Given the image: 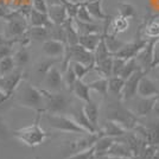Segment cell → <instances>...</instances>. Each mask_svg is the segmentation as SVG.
<instances>
[{
	"mask_svg": "<svg viewBox=\"0 0 159 159\" xmlns=\"http://www.w3.org/2000/svg\"><path fill=\"white\" fill-rule=\"evenodd\" d=\"M158 99V96L154 98H140L137 102V108H135V114L138 116H146L150 112L153 111V106L156 103V101Z\"/></svg>",
	"mask_w": 159,
	"mask_h": 159,
	"instance_id": "603a6c76",
	"label": "cell"
},
{
	"mask_svg": "<svg viewBox=\"0 0 159 159\" xmlns=\"http://www.w3.org/2000/svg\"><path fill=\"white\" fill-rule=\"evenodd\" d=\"M125 87V79L121 76H112L108 79V90L113 96L121 99V94Z\"/></svg>",
	"mask_w": 159,
	"mask_h": 159,
	"instance_id": "83f0119b",
	"label": "cell"
},
{
	"mask_svg": "<svg viewBox=\"0 0 159 159\" xmlns=\"http://www.w3.org/2000/svg\"><path fill=\"white\" fill-rule=\"evenodd\" d=\"M128 26H129L128 19L121 17V16L113 18L109 23V29H112V33H114V34L125 32V31H127Z\"/></svg>",
	"mask_w": 159,
	"mask_h": 159,
	"instance_id": "f546056e",
	"label": "cell"
},
{
	"mask_svg": "<svg viewBox=\"0 0 159 159\" xmlns=\"http://www.w3.org/2000/svg\"><path fill=\"white\" fill-rule=\"evenodd\" d=\"M57 61H62V60H57V58H49L47 61H43V62H40L39 64L37 66V73L39 74V75H43V76H45L48 74V71L55 66L56 64V62Z\"/></svg>",
	"mask_w": 159,
	"mask_h": 159,
	"instance_id": "7bdbcfd3",
	"label": "cell"
},
{
	"mask_svg": "<svg viewBox=\"0 0 159 159\" xmlns=\"http://www.w3.org/2000/svg\"><path fill=\"white\" fill-rule=\"evenodd\" d=\"M6 19L7 21L5 36L8 39H12L14 40V43H17V40L29 31V29H30L29 27V21L18 11H16L13 13L11 12Z\"/></svg>",
	"mask_w": 159,
	"mask_h": 159,
	"instance_id": "5b68a950",
	"label": "cell"
},
{
	"mask_svg": "<svg viewBox=\"0 0 159 159\" xmlns=\"http://www.w3.org/2000/svg\"><path fill=\"white\" fill-rule=\"evenodd\" d=\"M138 118L139 116L135 113L124 107L121 103H114L112 106H109L107 111V119L120 124L127 131L133 129L138 125Z\"/></svg>",
	"mask_w": 159,
	"mask_h": 159,
	"instance_id": "277c9868",
	"label": "cell"
},
{
	"mask_svg": "<svg viewBox=\"0 0 159 159\" xmlns=\"http://www.w3.org/2000/svg\"><path fill=\"white\" fill-rule=\"evenodd\" d=\"M102 33H90V34H81L80 36L79 44L82 45L83 48H86L87 50L94 52L96 50L98 45L100 44V42L102 39Z\"/></svg>",
	"mask_w": 159,
	"mask_h": 159,
	"instance_id": "ac0fdd59",
	"label": "cell"
},
{
	"mask_svg": "<svg viewBox=\"0 0 159 159\" xmlns=\"http://www.w3.org/2000/svg\"><path fill=\"white\" fill-rule=\"evenodd\" d=\"M83 2L86 4L89 13L93 16V18L95 20L106 21L108 19H112L111 16H108L107 13L103 12V10H102V0H84Z\"/></svg>",
	"mask_w": 159,
	"mask_h": 159,
	"instance_id": "2e32d148",
	"label": "cell"
},
{
	"mask_svg": "<svg viewBox=\"0 0 159 159\" xmlns=\"http://www.w3.org/2000/svg\"><path fill=\"white\" fill-rule=\"evenodd\" d=\"M83 108V112L87 115V118L89 119V121L93 124V126L100 132V127H99V118H100V113H99V106L94 102L93 100L86 102Z\"/></svg>",
	"mask_w": 159,
	"mask_h": 159,
	"instance_id": "7402d4cb",
	"label": "cell"
},
{
	"mask_svg": "<svg viewBox=\"0 0 159 159\" xmlns=\"http://www.w3.org/2000/svg\"><path fill=\"white\" fill-rule=\"evenodd\" d=\"M29 33L32 40L45 42L50 39V30L47 26H30Z\"/></svg>",
	"mask_w": 159,
	"mask_h": 159,
	"instance_id": "f1b7e54d",
	"label": "cell"
},
{
	"mask_svg": "<svg viewBox=\"0 0 159 159\" xmlns=\"http://www.w3.org/2000/svg\"><path fill=\"white\" fill-rule=\"evenodd\" d=\"M64 26V30H66V45H76L79 44L80 40V33L77 31V29L75 26V23H74V19H69L66 20V23L63 24Z\"/></svg>",
	"mask_w": 159,
	"mask_h": 159,
	"instance_id": "484cf974",
	"label": "cell"
},
{
	"mask_svg": "<svg viewBox=\"0 0 159 159\" xmlns=\"http://www.w3.org/2000/svg\"><path fill=\"white\" fill-rule=\"evenodd\" d=\"M159 66V38H156L153 44V61L152 68Z\"/></svg>",
	"mask_w": 159,
	"mask_h": 159,
	"instance_id": "c3c4849f",
	"label": "cell"
},
{
	"mask_svg": "<svg viewBox=\"0 0 159 159\" xmlns=\"http://www.w3.org/2000/svg\"><path fill=\"white\" fill-rule=\"evenodd\" d=\"M27 21H29V25L30 26L50 27L51 24H52L50 18H49V16H48V13H43V12H39V11H36L34 8L31 10L30 16L27 18Z\"/></svg>",
	"mask_w": 159,
	"mask_h": 159,
	"instance_id": "d6986e66",
	"label": "cell"
},
{
	"mask_svg": "<svg viewBox=\"0 0 159 159\" xmlns=\"http://www.w3.org/2000/svg\"><path fill=\"white\" fill-rule=\"evenodd\" d=\"M75 19H79L81 21H86V23H95V19L93 18V16L89 13L86 4L83 1H81V6H80L79 12H77V16H76Z\"/></svg>",
	"mask_w": 159,
	"mask_h": 159,
	"instance_id": "60d3db41",
	"label": "cell"
},
{
	"mask_svg": "<svg viewBox=\"0 0 159 159\" xmlns=\"http://www.w3.org/2000/svg\"><path fill=\"white\" fill-rule=\"evenodd\" d=\"M12 45L13 44H6L4 47H0V61L12 56Z\"/></svg>",
	"mask_w": 159,
	"mask_h": 159,
	"instance_id": "681fc988",
	"label": "cell"
},
{
	"mask_svg": "<svg viewBox=\"0 0 159 159\" xmlns=\"http://www.w3.org/2000/svg\"><path fill=\"white\" fill-rule=\"evenodd\" d=\"M45 120L49 124V126L55 131L63 133H73V134H80L83 135L87 134V131H84L79 124L70 116L66 114H52V113H45Z\"/></svg>",
	"mask_w": 159,
	"mask_h": 159,
	"instance_id": "7a4b0ae2",
	"label": "cell"
},
{
	"mask_svg": "<svg viewBox=\"0 0 159 159\" xmlns=\"http://www.w3.org/2000/svg\"><path fill=\"white\" fill-rule=\"evenodd\" d=\"M77 80L79 79H77L76 74H75V71H74L73 66H71V64H69L68 68L63 71V81H64V84L66 86V88H68L70 92H71L74 84L76 83Z\"/></svg>",
	"mask_w": 159,
	"mask_h": 159,
	"instance_id": "8d00e7d4",
	"label": "cell"
},
{
	"mask_svg": "<svg viewBox=\"0 0 159 159\" xmlns=\"http://www.w3.org/2000/svg\"><path fill=\"white\" fill-rule=\"evenodd\" d=\"M150 39H143V38H137V39L132 42V43H126L122 49L119 52H116L115 57H121L124 60H129V58H135L138 56V53L146 47V44L148 43Z\"/></svg>",
	"mask_w": 159,
	"mask_h": 159,
	"instance_id": "9c48e42d",
	"label": "cell"
},
{
	"mask_svg": "<svg viewBox=\"0 0 159 159\" xmlns=\"http://www.w3.org/2000/svg\"><path fill=\"white\" fill-rule=\"evenodd\" d=\"M156 38H151L146 47L138 53L135 57L137 62L139 64L140 69H143L145 73H148L150 69H152V61H153V44H154Z\"/></svg>",
	"mask_w": 159,
	"mask_h": 159,
	"instance_id": "8fae6325",
	"label": "cell"
},
{
	"mask_svg": "<svg viewBox=\"0 0 159 159\" xmlns=\"http://www.w3.org/2000/svg\"><path fill=\"white\" fill-rule=\"evenodd\" d=\"M24 76L25 74L21 71V69L17 68L12 73L7 74L5 76H0V88L12 96L14 92L24 82Z\"/></svg>",
	"mask_w": 159,
	"mask_h": 159,
	"instance_id": "52a82bcc",
	"label": "cell"
},
{
	"mask_svg": "<svg viewBox=\"0 0 159 159\" xmlns=\"http://www.w3.org/2000/svg\"><path fill=\"white\" fill-rule=\"evenodd\" d=\"M13 60L17 68H23L29 63L30 61V53L27 50V47H20L19 50H17L13 55Z\"/></svg>",
	"mask_w": 159,
	"mask_h": 159,
	"instance_id": "d6a6232c",
	"label": "cell"
},
{
	"mask_svg": "<svg viewBox=\"0 0 159 159\" xmlns=\"http://www.w3.org/2000/svg\"><path fill=\"white\" fill-rule=\"evenodd\" d=\"M63 4L66 8V12L70 19H75L77 12H79V8L81 6V1H71V0H63Z\"/></svg>",
	"mask_w": 159,
	"mask_h": 159,
	"instance_id": "ab89813d",
	"label": "cell"
},
{
	"mask_svg": "<svg viewBox=\"0 0 159 159\" xmlns=\"http://www.w3.org/2000/svg\"><path fill=\"white\" fill-rule=\"evenodd\" d=\"M129 159H143L140 156H133V157H131Z\"/></svg>",
	"mask_w": 159,
	"mask_h": 159,
	"instance_id": "6f0895ef",
	"label": "cell"
},
{
	"mask_svg": "<svg viewBox=\"0 0 159 159\" xmlns=\"http://www.w3.org/2000/svg\"><path fill=\"white\" fill-rule=\"evenodd\" d=\"M126 61L121 57H115L113 56V76H120L122 70H124V66L126 64Z\"/></svg>",
	"mask_w": 159,
	"mask_h": 159,
	"instance_id": "f6af8a7d",
	"label": "cell"
},
{
	"mask_svg": "<svg viewBox=\"0 0 159 159\" xmlns=\"http://www.w3.org/2000/svg\"><path fill=\"white\" fill-rule=\"evenodd\" d=\"M138 95L140 98H154L159 96V89L157 84L148 76L144 75L140 80L138 87Z\"/></svg>",
	"mask_w": 159,
	"mask_h": 159,
	"instance_id": "4fadbf2b",
	"label": "cell"
},
{
	"mask_svg": "<svg viewBox=\"0 0 159 159\" xmlns=\"http://www.w3.org/2000/svg\"><path fill=\"white\" fill-rule=\"evenodd\" d=\"M31 6L36 11H39L43 13H48L49 11V4L47 0H31Z\"/></svg>",
	"mask_w": 159,
	"mask_h": 159,
	"instance_id": "bcb514c9",
	"label": "cell"
},
{
	"mask_svg": "<svg viewBox=\"0 0 159 159\" xmlns=\"http://www.w3.org/2000/svg\"><path fill=\"white\" fill-rule=\"evenodd\" d=\"M10 98H11V95H8L5 90H2V89L0 88V105L4 103V102H6Z\"/></svg>",
	"mask_w": 159,
	"mask_h": 159,
	"instance_id": "f907efd6",
	"label": "cell"
},
{
	"mask_svg": "<svg viewBox=\"0 0 159 159\" xmlns=\"http://www.w3.org/2000/svg\"><path fill=\"white\" fill-rule=\"evenodd\" d=\"M42 114L43 112H37L36 120L32 124L16 129L13 132V137H16L19 141L30 147H36V146L43 144L49 138V134L40 126Z\"/></svg>",
	"mask_w": 159,
	"mask_h": 159,
	"instance_id": "6da1fadb",
	"label": "cell"
},
{
	"mask_svg": "<svg viewBox=\"0 0 159 159\" xmlns=\"http://www.w3.org/2000/svg\"><path fill=\"white\" fill-rule=\"evenodd\" d=\"M44 96V113L52 114H64L70 105V101L66 95L58 92H50L48 89H42Z\"/></svg>",
	"mask_w": 159,
	"mask_h": 159,
	"instance_id": "8992f818",
	"label": "cell"
},
{
	"mask_svg": "<svg viewBox=\"0 0 159 159\" xmlns=\"http://www.w3.org/2000/svg\"><path fill=\"white\" fill-rule=\"evenodd\" d=\"M70 64H71V66H73L74 71H75V74H76V76H77V79L79 80H83L87 74L92 70L89 66H84V64H82V63H79V62H74V61H71Z\"/></svg>",
	"mask_w": 159,
	"mask_h": 159,
	"instance_id": "b9f144b4",
	"label": "cell"
},
{
	"mask_svg": "<svg viewBox=\"0 0 159 159\" xmlns=\"http://www.w3.org/2000/svg\"><path fill=\"white\" fill-rule=\"evenodd\" d=\"M88 86L92 90L100 94L102 98H107V95L109 93V90H108V79H105V77H100V79L95 80L93 82L88 83Z\"/></svg>",
	"mask_w": 159,
	"mask_h": 159,
	"instance_id": "4dcf8cb0",
	"label": "cell"
},
{
	"mask_svg": "<svg viewBox=\"0 0 159 159\" xmlns=\"http://www.w3.org/2000/svg\"><path fill=\"white\" fill-rule=\"evenodd\" d=\"M95 158V148L90 147L86 151H81L77 153H73L70 154L66 159H94Z\"/></svg>",
	"mask_w": 159,
	"mask_h": 159,
	"instance_id": "ee69618b",
	"label": "cell"
},
{
	"mask_svg": "<svg viewBox=\"0 0 159 159\" xmlns=\"http://www.w3.org/2000/svg\"><path fill=\"white\" fill-rule=\"evenodd\" d=\"M118 12H119V16L127 18V19L135 18V16H137L135 7L129 2H119L118 4Z\"/></svg>",
	"mask_w": 159,
	"mask_h": 159,
	"instance_id": "d590c367",
	"label": "cell"
},
{
	"mask_svg": "<svg viewBox=\"0 0 159 159\" xmlns=\"http://www.w3.org/2000/svg\"><path fill=\"white\" fill-rule=\"evenodd\" d=\"M49 6L50 5H58V4H63V0H47Z\"/></svg>",
	"mask_w": 159,
	"mask_h": 159,
	"instance_id": "11a10c76",
	"label": "cell"
},
{
	"mask_svg": "<svg viewBox=\"0 0 159 159\" xmlns=\"http://www.w3.org/2000/svg\"><path fill=\"white\" fill-rule=\"evenodd\" d=\"M94 70L99 74L101 77L109 79L113 76V56L108 57L106 60L96 63L94 66Z\"/></svg>",
	"mask_w": 159,
	"mask_h": 159,
	"instance_id": "4316f807",
	"label": "cell"
},
{
	"mask_svg": "<svg viewBox=\"0 0 159 159\" xmlns=\"http://www.w3.org/2000/svg\"><path fill=\"white\" fill-rule=\"evenodd\" d=\"M94 56H95V64L101 62V61L106 60L108 57H111V56H113L112 53L109 52L108 48H107L103 36H102V39H101L100 44L98 45V48H96V50L94 51Z\"/></svg>",
	"mask_w": 159,
	"mask_h": 159,
	"instance_id": "836d02e7",
	"label": "cell"
},
{
	"mask_svg": "<svg viewBox=\"0 0 159 159\" xmlns=\"http://www.w3.org/2000/svg\"><path fill=\"white\" fill-rule=\"evenodd\" d=\"M0 134H4V135L7 134V126L1 116H0Z\"/></svg>",
	"mask_w": 159,
	"mask_h": 159,
	"instance_id": "816d5d0a",
	"label": "cell"
},
{
	"mask_svg": "<svg viewBox=\"0 0 159 159\" xmlns=\"http://www.w3.org/2000/svg\"><path fill=\"white\" fill-rule=\"evenodd\" d=\"M34 159H40V158H39V157H36V158H34Z\"/></svg>",
	"mask_w": 159,
	"mask_h": 159,
	"instance_id": "91938a15",
	"label": "cell"
},
{
	"mask_svg": "<svg viewBox=\"0 0 159 159\" xmlns=\"http://www.w3.org/2000/svg\"><path fill=\"white\" fill-rule=\"evenodd\" d=\"M49 30H50V38L51 39L60 40L62 43L66 44V33L63 25L51 24V26L49 27Z\"/></svg>",
	"mask_w": 159,
	"mask_h": 159,
	"instance_id": "e575fe53",
	"label": "cell"
},
{
	"mask_svg": "<svg viewBox=\"0 0 159 159\" xmlns=\"http://www.w3.org/2000/svg\"><path fill=\"white\" fill-rule=\"evenodd\" d=\"M66 44L62 43L60 40L51 39V38L43 42V44H42V51L49 58L63 60L64 53H66Z\"/></svg>",
	"mask_w": 159,
	"mask_h": 159,
	"instance_id": "30bf717a",
	"label": "cell"
},
{
	"mask_svg": "<svg viewBox=\"0 0 159 159\" xmlns=\"http://www.w3.org/2000/svg\"><path fill=\"white\" fill-rule=\"evenodd\" d=\"M70 116L88 133H99V131L93 126V124L87 118V115L83 112V108H75L70 114Z\"/></svg>",
	"mask_w": 159,
	"mask_h": 159,
	"instance_id": "e0dca14e",
	"label": "cell"
},
{
	"mask_svg": "<svg viewBox=\"0 0 159 159\" xmlns=\"http://www.w3.org/2000/svg\"><path fill=\"white\" fill-rule=\"evenodd\" d=\"M48 16L51 20V23L56 24V25H63L66 20L69 19V16H68L64 4L50 5L49 11H48Z\"/></svg>",
	"mask_w": 159,
	"mask_h": 159,
	"instance_id": "5bb4252c",
	"label": "cell"
},
{
	"mask_svg": "<svg viewBox=\"0 0 159 159\" xmlns=\"http://www.w3.org/2000/svg\"><path fill=\"white\" fill-rule=\"evenodd\" d=\"M146 127L147 144L157 146L159 144V122H151Z\"/></svg>",
	"mask_w": 159,
	"mask_h": 159,
	"instance_id": "1f68e13d",
	"label": "cell"
},
{
	"mask_svg": "<svg viewBox=\"0 0 159 159\" xmlns=\"http://www.w3.org/2000/svg\"><path fill=\"white\" fill-rule=\"evenodd\" d=\"M75 26L79 31L80 36L81 34H90V33H102L103 32V27L95 24V23H86V21H81L79 19H74Z\"/></svg>",
	"mask_w": 159,
	"mask_h": 159,
	"instance_id": "d4e9b609",
	"label": "cell"
},
{
	"mask_svg": "<svg viewBox=\"0 0 159 159\" xmlns=\"http://www.w3.org/2000/svg\"><path fill=\"white\" fill-rule=\"evenodd\" d=\"M107 154L108 156H116V157H125V158H131L134 156L132 150L128 147L127 144H125L122 140L118 141L116 139L112 145V147L109 148V151L107 152Z\"/></svg>",
	"mask_w": 159,
	"mask_h": 159,
	"instance_id": "cb8c5ba5",
	"label": "cell"
},
{
	"mask_svg": "<svg viewBox=\"0 0 159 159\" xmlns=\"http://www.w3.org/2000/svg\"><path fill=\"white\" fill-rule=\"evenodd\" d=\"M158 4H159V1H158Z\"/></svg>",
	"mask_w": 159,
	"mask_h": 159,
	"instance_id": "6125c7cd",
	"label": "cell"
},
{
	"mask_svg": "<svg viewBox=\"0 0 159 159\" xmlns=\"http://www.w3.org/2000/svg\"><path fill=\"white\" fill-rule=\"evenodd\" d=\"M44 82H45V86L47 89L50 92H58L61 89L62 84L64 83L63 81V73L62 70H60L57 66H52L48 74L44 76Z\"/></svg>",
	"mask_w": 159,
	"mask_h": 159,
	"instance_id": "7c38bea8",
	"label": "cell"
},
{
	"mask_svg": "<svg viewBox=\"0 0 159 159\" xmlns=\"http://www.w3.org/2000/svg\"><path fill=\"white\" fill-rule=\"evenodd\" d=\"M16 68L17 66H16V63H14L13 55L1 60L0 61V76H5L7 74L12 73Z\"/></svg>",
	"mask_w": 159,
	"mask_h": 159,
	"instance_id": "f35d334b",
	"label": "cell"
},
{
	"mask_svg": "<svg viewBox=\"0 0 159 159\" xmlns=\"http://www.w3.org/2000/svg\"><path fill=\"white\" fill-rule=\"evenodd\" d=\"M18 103L20 106L33 109L36 112L44 113V96L42 89L30 83H24L19 92Z\"/></svg>",
	"mask_w": 159,
	"mask_h": 159,
	"instance_id": "3957f363",
	"label": "cell"
},
{
	"mask_svg": "<svg viewBox=\"0 0 159 159\" xmlns=\"http://www.w3.org/2000/svg\"><path fill=\"white\" fill-rule=\"evenodd\" d=\"M100 132L102 135H107V137H112V138H121L127 133V129L124 128L120 124L113 121V120H106V122L103 124V127L100 128Z\"/></svg>",
	"mask_w": 159,
	"mask_h": 159,
	"instance_id": "9a60e30c",
	"label": "cell"
},
{
	"mask_svg": "<svg viewBox=\"0 0 159 159\" xmlns=\"http://www.w3.org/2000/svg\"><path fill=\"white\" fill-rule=\"evenodd\" d=\"M94 159H98V158H96V157H95V158H94Z\"/></svg>",
	"mask_w": 159,
	"mask_h": 159,
	"instance_id": "94428289",
	"label": "cell"
},
{
	"mask_svg": "<svg viewBox=\"0 0 159 159\" xmlns=\"http://www.w3.org/2000/svg\"><path fill=\"white\" fill-rule=\"evenodd\" d=\"M152 159H159V151L157 150V153L152 157Z\"/></svg>",
	"mask_w": 159,
	"mask_h": 159,
	"instance_id": "9f6ffc18",
	"label": "cell"
},
{
	"mask_svg": "<svg viewBox=\"0 0 159 159\" xmlns=\"http://www.w3.org/2000/svg\"><path fill=\"white\" fill-rule=\"evenodd\" d=\"M90 90H92V89L89 88L88 83H84L83 80H77L76 83L74 84L73 89H71V92H73L74 95H75L77 99L81 100V101H83L84 103L92 101Z\"/></svg>",
	"mask_w": 159,
	"mask_h": 159,
	"instance_id": "ffe728a7",
	"label": "cell"
},
{
	"mask_svg": "<svg viewBox=\"0 0 159 159\" xmlns=\"http://www.w3.org/2000/svg\"><path fill=\"white\" fill-rule=\"evenodd\" d=\"M146 34L151 38H156L159 36V21H152L147 29H146Z\"/></svg>",
	"mask_w": 159,
	"mask_h": 159,
	"instance_id": "7dc6e473",
	"label": "cell"
},
{
	"mask_svg": "<svg viewBox=\"0 0 159 159\" xmlns=\"http://www.w3.org/2000/svg\"><path fill=\"white\" fill-rule=\"evenodd\" d=\"M157 150H158V151H159V144H158V145H157Z\"/></svg>",
	"mask_w": 159,
	"mask_h": 159,
	"instance_id": "680465c9",
	"label": "cell"
},
{
	"mask_svg": "<svg viewBox=\"0 0 159 159\" xmlns=\"http://www.w3.org/2000/svg\"><path fill=\"white\" fill-rule=\"evenodd\" d=\"M140 66L138 64V62H137V58H129V60L126 61V64L124 66V70H122V73H121V77L122 79H128L132 74H134L137 70H139Z\"/></svg>",
	"mask_w": 159,
	"mask_h": 159,
	"instance_id": "74e56055",
	"label": "cell"
},
{
	"mask_svg": "<svg viewBox=\"0 0 159 159\" xmlns=\"http://www.w3.org/2000/svg\"><path fill=\"white\" fill-rule=\"evenodd\" d=\"M157 116H159V96L158 99H157V101H156V103H154V106H153V111H152Z\"/></svg>",
	"mask_w": 159,
	"mask_h": 159,
	"instance_id": "db71d44e",
	"label": "cell"
},
{
	"mask_svg": "<svg viewBox=\"0 0 159 159\" xmlns=\"http://www.w3.org/2000/svg\"><path fill=\"white\" fill-rule=\"evenodd\" d=\"M98 159H129V158H125V157H116V156H102V157H99Z\"/></svg>",
	"mask_w": 159,
	"mask_h": 159,
	"instance_id": "f5cc1de1",
	"label": "cell"
},
{
	"mask_svg": "<svg viewBox=\"0 0 159 159\" xmlns=\"http://www.w3.org/2000/svg\"><path fill=\"white\" fill-rule=\"evenodd\" d=\"M115 141V138L112 137H107V135H101L99 139L96 140L94 148H95V157L99 158L102 156H106L107 152L109 151V148Z\"/></svg>",
	"mask_w": 159,
	"mask_h": 159,
	"instance_id": "44dd1931",
	"label": "cell"
},
{
	"mask_svg": "<svg viewBox=\"0 0 159 159\" xmlns=\"http://www.w3.org/2000/svg\"><path fill=\"white\" fill-rule=\"evenodd\" d=\"M146 74L147 73H145L143 69H139L134 74H132L128 79L125 80V87H124V90L121 94L122 101H128L138 94V87H139L140 80L143 79V76Z\"/></svg>",
	"mask_w": 159,
	"mask_h": 159,
	"instance_id": "ba28073f",
	"label": "cell"
}]
</instances>
